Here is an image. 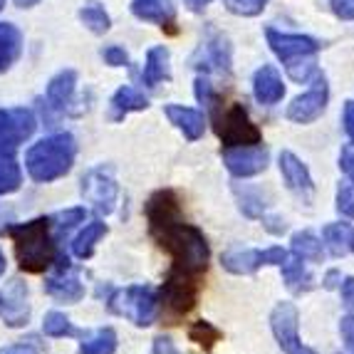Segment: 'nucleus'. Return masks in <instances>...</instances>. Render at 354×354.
Masks as SVG:
<instances>
[{"label":"nucleus","instance_id":"nucleus-29","mask_svg":"<svg viewBox=\"0 0 354 354\" xmlns=\"http://www.w3.org/2000/svg\"><path fill=\"white\" fill-rule=\"evenodd\" d=\"M20 181H23V174H20L15 153L0 151V194H12V191H18Z\"/></svg>","mask_w":354,"mask_h":354},{"label":"nucleus","instance_id":"nucleus-36","mask_svg":"<svg viewBox=\"0 0 354 354\" xmlns=\"http://www.w3.org/2000/svg\"><path fill=\"white\" fill-rule=\"evenodd\" d=\"M337 211L342 213L344 218L354 221V189L349 183H339V189H337Z\"/></svg>","mask_w":354,"mask_h":354},{"label":"nucleus","instance_id":"nucleus-23","mask_svg":"<svg viewBox=\"0 0 354 354\" xmlns=\"http://www.w3.org/2000/svg\"><path fill=\"white\" fill-rule=\"evenodd\" d=\"M144 84L147 87H156L159 82L171 80V67H169V50L166 48H151L147 55V65H144Z\"/></svg>","mask_w":354,"mask_h":354},{"label":"nucleus","instance_id":"nucleus-39","mask_svg":"<svg viewBox=\"0 0 354 354\" xmlns=\"http://www.w3.org/2000/svg\"><path fill=\"white\" fill-rule=\"evenodd\" d=\"M339 332H342V339L347 344V349L354 354V315H347V317L339 319Z\"/></svg>","mask_w":354,"mask_h":354},{"label":"nucleus","instance_id":"nucleus-10","mask_svg":"<svg viewBox=\"0 0 354 354\" xmlns=\"http://www.w3.org/2000/svg\"><path fill=\"white\" fill-rule=\"evenodd\" d=\"M327 100H330V87H327L325 75L317 72L313 80V87L307 89L305 95L295 97L292 104L288 106V119H292L297 124H310L327 109Z\"/></svg>","mask_w":354,"mask_h":354},{"label":"nucleus","instance_id":"nucleus-27","mask_svg":"<svg viewBox=\"0 0 354 354\" xmlns=\"http://www.w3.org/2000/svg\"><path fill=\"white\" fill-rule=\"evenodd\" d=\"M117 352V332L112 327H102L92 332L80 344V354H114Z\"/></svg>","mask_w":354,"mask_h":354},{"label":"nucleus","instance_id":"nucleus-28","mask_svg":"<svg viewBox=\"0 0 354 354\" xmlns=\"http://www.w3.org/2000/svg\"><path fill=\"white\" fill-rule=\"evenodd\" d=\"M75 80H77L75 72L65 70V72H59L53 82L48 84V100H50V104H53L55 109H65V106H67L72 92H75Z\"/></svg>","mask_w":354,"mask_h":354},{"label":"nucleus","instance_id":"nucleus-38","mask_svg":"<svg viewBox=\"0 0 354 354\" xmlns=\"http://www.w3.org/2000/svg\"><path fill=\"white\" fill-rule=\"evenodd\" d=\"M332 12L342 20H354V0H330Z\"/></svg>","mask_w":354,"mask_h":354},{"label":"nucleus","instance_id":"nucleus-45","mask_svg":"<svg viewBox=\"0 0 354 354\" xmlns=\"http://www.w3.org/2000/svg\"><path fill=\"white\" fill-rule=\"evenodd\" d=\"M263 223H266V228L270 230V233H275V236H280V233L288 230L285 221H280V218H266V216H263Z\"/></svg>","mask_w":354,"mask_h":354},{"label":"nucleus","instance_id":"nucleus-34","mask_svg":"<svg viewBox=\"0 0 354 354\" xmlns=\"http://www.w3.org/2000/svg\"><path fill=\"white\" fill-rule=\"evenodd\" d=\"M42 332H45L48 337H72V335H77V330L72 327V322L62 313H48V315H45Z\"/></svg>","mask_w":354,"mask_h":354},{"label":"nucleus","instance_id":"nucleus-15","mask_svg":"<svg viewBox=\"0 0 354 354\" xmlns=\"http://www.w3.org/2000/svg\"><path fill=\"white\" fill-rule=\"evenodd\" d=\"M253 95L260 104L272 106L285 97V84L272 65H263L253 77Z\"/></svg>","mask_w":354,"mask_h":354},{"label":"nucleus","instance_id":"nucleus-6","mask_svg":"<svg viewBox=\"0 0 354 354\" xmlns=\"http://www.w3.org/2000/svg\"><path fill=\"white\" fill-rule=\"evenodd\" d=\"M198 292H201V280L181 275V272L169 270L164 285H161V307L164 315L171 319V325H176V319L189 315L198 302Z\"/></svg>","mask_w":354,"mask_h":354},{"label":"nucleus","instance_id":"nucleus-11","mask_svg":"<svg viewBox=\"0 0 354 354\" xmlns=\"http://www.w3.org/2000/svg\"><path fill=\"white\" fill-rule=\"evenodd\" d=\"M35 131V117L28 109H0V151L15 149Z\"/></svg>","mask_w":354,"mask_h":354},{"label":"nucleus","instance_id":"nucleus-47","mask_svg":"<svg viewBox=\"0 0 354 354\" xmlns=\"http://www.w3.org/2000/svg\"><path fill=\"white\" fill-rule=\"evenodd\" d=\"M183 3H186V8H189V10H194V12H201L203 8L208 6V3H213V0H183Z\"/></svg>","mask_w":354,"mask_h":354},{"label":"nucleus","instance_id":"nucleus-32","mask_svg":"<svg viewBox=\"0 0 354 354\" xmlns=\"http://www.w3.org/2000/svg\"><path fill=\"white\" fill-rule=\"evenodd\" d=\"M80 18H82V23L87 25L92 32H97V35H102V32L109 30V15H106L104 8L97 6V3L84 6L82 10H80Z\"/></svg>","mask_w":354,"mask_h":354},{"label":"nucleus","instance_id":"nucleus-48","mask_svg":"<svg viewBox=\"0 0 354 354\" xmlns=\"http://www.w3.org/2000/svg\"><path fill=\"white\" fill-rule=\"evenodd\" d=\"M15 3H18L20 8H30V6H35L37 0H15Z\"/></svg>","mask_w":354,"mask_h":354},{"label":"nucleus","instance_id":"nucleus-49","mask_svg":"<svg viewBox=\"0 0 354 354\" xmlns=\"http://www.w3.org/2000/svg\"><path fill=\"white\" fill-rule=\"evenodd\" d=\"M6 272V255H3V250H0V275Z\"/></svg>","mask_w":354,"mask_h":354},{"label":"nucleus","instance_id":"nucleus-35","mask_svg":"<svg viewBox=\"0 0 354 354\" xmlns=\"http://www.w3.org/2000/svg\"><path fill=\"white\" fill-rule=\"evenodd\" d=\"M268 0H228V8L236 15H245V18H253L266 10Z\"/></svg>","mask_w":354,"mask_h":354},{"label":"nucleus","instance_id":"nucleus-21","mask_svg":"<svg viewBox=\"0 0 354 354\" xmlns=\"http://www.w3.org/2000/svg\"><path fill=\"white\" fill-rule=\"evenodd\" d=\"M131 12L139 20L156 25H171L176 18L171 0H131Z\"/></svg>","mask_w":354,"mask_h":354},{"label":"nucleus","instance_id":"nucleus-40","mask_svg":"<svg viewBox=\"0 0 354 354\" xmlns=\"http://www.w3.org/2000/svg\"><path fill=\"white\" fill-rule=\"evenodd\" d=\"M339 169L349 176V181L354 183V149L344 147L342 153H339Z\"/></svg>","mask_w":354,"mask_h":354},{"label":"nucleus","instance_id":"nucleus-37","mask_svg":"<svg viewBox=\"0 0 354 354\" xmlns=\"http://www.w3.org/2000/svg\"><path fill=\"white\" fill-rule=\"evenodd\" d=\"M104 59H106V65H112V67L129 65V55H127L122 48H117V45H112V48L104 50Z\"/></svg>","mask_w":354,"mask_h":354},{"label":"nucleus","instance_id":"nucleus-13","mask_svg":"<svg viewBox=\"0 0 354 354\" xmlns=\"http://www.w3.org/2000/svg\"><path fill=\"white\" fill-rule=\"evenodd\" d=\"M82 194L84 198L95 203L100 213H112L114 203H117V183H114L112 174L106 169H95L82 178Z\"/></svg>","mask_w":354,"mask_h":354},{"label":"nucleus","instance_id":"nucleus-2","mask_svg":"<svg viewBox=\"0 0 354 354\" xmlns=\"http://www.w3.org/2000/svg\"><path fill=\"white\" fill-rule=\"evenodd\" d=\"M77 144L72 134H55L37 142L35 147L30 149L28 156H25V166H28V174L35 181H55V178L65 176L72 169V161H75Z\"/></svg>","mask_w":354,"mask_h":354},{"label":"nucleus","instance_id":"nucleus-25","mask_svg":"<svg viewBox=\"0 0 354 354\" xmlns=\"http://www.w3.org/2000/svg\"><path fill=\"white\" fill-rule=\"evenodd\" d=\"M149 100L134 87H122L117 95L112 97V119L119 122V119H124L129 112H136V109H147Z\"/></svg>","mask_w":354,"mask_h":354},{"label":"nucleus","instance_id":"nucleus-41","mask_svg":"<svg viewBox=\"0 0 354 354\" xmlns=\"http://www.w3.org/2000/svg\"><path fill=\"white\" fill-rule=\"evenodd\" d=\"M339 292H342V302L347 310H354V278L349 275V278H342V283H339Z\"/></svg>","mask_w":354,"mask_h":354},{"label":"nucleus","instance_id":"nucleus-50","mask_svg":"<svg viewBox=\"0 0 354 354\" xmlns=\"http://www.w3.org/2000/svg\"><path fill=\"white\" fill-rule=\"evenodd\" d=\"M3 6H6V0H0V10H3Z\"/></svg>","mask_w":354,"mask_h":354},{"label":"nucleus","instance_id":"nucleus-8","mask_svg":"<svg viewBox=\"0 0 354 354\" xmlns=\"http://www.w3.org/2000/svg\"><path fill=\"white\" fill-rule=\"evenodd\" d=\"M270 330L285 354H317L300 342V313L292 302H278L270 313Z\"/></svg>","mask_w":354,"mask_h":354},{"label":"nucleus","instance_id":"nucleus-12","mask_svg":"<svg viewBox=\"0 0 354 354\" xmlns=\"http://www.w3.org/2000/svg\"><path fill=\"white\" fill-rule=\"evenodd\" d=\"M268 161H270V153L260 144H255V147H228L223 151L225 169L238 178L263 174L268 169Z\"/></svg>","mask_w":354,"mask_h":354},{"label":"nucleus","instance_id":"nucleus-4","mask_svg":"<svg viewBox=\"0 0 354 354\" xmlns=\"http://www.w3.org/2000/svg\"><path fill=\"white\" fill-rule=\"evenodd\" d=\"M266 37L270 50L278 55L295 82H307L310 77L317 75V62H315V55L319 53L317 40L307 35H290V32H280L272 28L266 32Z\"/></svg>","mask_w":354,"mask_h":354},{"label":"nucleus","instance_id":"nucleus-3","mask_svg":"<svg viewBox=\"0 0 354 354\" xmlns=\"http://www.w3.org/2000/svg\"><path fill=\"white\" fill-rule=\"evenodd\" d=\"M8 233L15 243V255H18V263L25 272H42L55 260V243L50 238L48 218L10 225Z\"/></svg>","mask_w":354,"mask_h":354},{"label":"nucleus","instance_id":"nucleus-1","mask_svg":"<svg viewBox=\"0 0 354 354\" xmlns=\"http://www.w3.org/2000/svg\"><path fill=\"white\" fill-rule=\"evenodd\" d=\"M147 221L153 241L159 243V248H164L166 253L171 255V270L201 280L208 270L211 248H208L203 230L186 223L181 201H178V196L171 189L156 191L149 198Z\"/></svg>","mask_w":354,"mask_h":354},{"label":"nucleus","instance_id":"nucleus-42","mask_svg":"<svg viewBox=\"0 0 354 354\" xmlns=\"http://www.w3.org/2000/svg\"><path fill=\"white\" fill-rule=\"evenodd\" d=\"M153 354H178L176 344L171 342V337H156L153 339Z\"/></svg>","mask_w":354,"mask_h":354},{"label":"nucleus","instance_id":"nucleus-33","mask_svg":"<svg viewBox=\"0 0 354 354\" xmlns=\"http://www.w3.org/2000/svg\"><path fill=\"white\" fill-rule=\"evenodd\" d=\"M238 194V206H241L243 216H248V218H263L266 216V203L260 198L258 191H250V189H236Z\"/></svg>","mask_w":354,"mask_h":354},{"label":"nucleus","instance_id":"nucleus-22","mask_svg":"<svg viewBox=\"0 0 354 354\" xmlns=\"http://www.w3.org/2000/svg\"><path fill=\"white\" fill-rule=\"evenodd\" d=\"M45 290H48L53 297L65 300V302H77V300H82V295H84V288H82V283H80V278L70 270H59V275H55V278H50L48 283H45Z\"/></svg>","mask_w":354,"mask_h":354},{"label":"nucleus","instance_id":"nucleus-31","mask_svg":"<svg viewBox=\"0 0 354 354\" xmlns=\"http://www.w3.org/2000/svg\"><path fill=\"white\" fill-rule=\"evenodd\" d=\"M221 337H223V332L213 325V322H208V319H198V322H194L189 327V339L198 344V347H203L206 352H211L213 344L221 342Z\"/></svg>","mask_w":354,"mask_h":354},{"label":"nucleus","instance_id":"nucleus-24","mask_svg":"<svg viewBox=\"0 0 354 354\" xmlns=\"http://www.w3.org/2000/svg\"><path fill=\"white\" fill-rule=\"evenodd\" d=\"M290 245H292V255H297L305 263H322V258H325L322 241L315 236L313 230H297Z\"/></svg>","mask_w":354,"mask_h":354},{"label":"nucleus","instance_id":"nucleus-14","mask_svg":"<svg viewBox=\"0 0 354 354\" xmlns=\"http://www.w3.org/2000/svg\"><path fill=\"white\" fill-rule=\"evenodd\" d=\"M280 174H283L288 189L295 196H300L302 201L310 203L315 196V181L310 176V169L297 159L292 151H283L280 153Z\"/></svg>","mask_w":354,"mask_h":354},{"label":"nucleus","instance_id":"nucleus-20","mask_svg":"<svg viewBox=\"0 0 354 354\" xmlns=\"http://www.w3.org/2000/svg\"><path fill=\"white\" fill-rule=\"evenodd\" d=\"M203 62L196 67H203V70H218V72H230V48L228 40L218 32H211L206 40V45L201 48Z\"/></svg>","mask_w":354,"mask_h":354},{"label":"nucleus","instance_id":"nucleus-26","mask_svg":"<svg viewBox=\"0 0 354 354\" xmlns=\"http://www.w3.org/2000/svg\"><path fill=\"white\" fill-rule=\"evenodd\" d=\"M20 42V30L15 25L0 23V72H6L18 59Z\"/></svg>","mask_w":354,"mask_h":354},{"label":"nucleus","instance_id":"nucleus-19","mask_svg":"<svg viewBox=\"0 0 354 354\" xmlns=\"http://www.w3.org/2000/svg\"><path fill=\"white\" fill-rule=\"evenodd\" d=\"M280 270H283L285 288H288L292 295H302V292H310V290L315 288V278L310 275V270H307L305 260H300L297 255H288V260L280 266Z\"/></svg>","mask_w":354,"mask_h":354},{"label":"nucleus","instance_id":"nucleus-43","mask_svg":"<svg viewBox=\"0 0 354 354\" xmlns=\"http://www.w3.org/2000/svg\"><path fill=\"white\" fill-rule=\"evenodd\" d=\"M0 354H37V347L32 342H18L6 349H0Z\"/></svg>","mask_w":354,"mask_h":354},{"label":"nucleus","instance_id":"nucleus-16","mask_svg":"<svg viewBox=\"0 0 354 354\" xmlns=\"http://www.w3.org/2000/svg\"><path fill=\"white\" fill-rule=\"evenodd\" d=\"M6 302L3 305V315H6V322L10 327H20L28 322L30 317V305H28V288H25L20 280H12L10 288L6 290Z\"/></svg>","mask_w":354,"mask_h":354},{"label":"nucleus","instance_id":"nucleus-7","mask_svg":"<svg viewBox=\"0 0 354 354\" xmlns=\"http://www.w3.org/2000/svg\"><path fill=\"white\" fill-rule=\"evenodd\" d=\"M213 122H216V134L221 136V142L225 147H255V144L263 142V134L250 122L248 109L243 104L228 106L223 114L216 112Z\"/></svg>","mask_w":354,"mask_h":354},{"label":"nucleus","instance_id":"nucleus-17","mask_svg":"<svg viewBox=\"0 0 354 354\" xmlns=\"http://www.w3.org/2000/svg\"><path fill=\"white\" fill-rule=\"evenodd\" d=\"M166 117L171 119V124H176V129L183 131V136L189 142L201 139L203 129H206V119L201 112H196L191 106H181V104H169L166 106Z\"/></svg>","mask_w":354,"mask_h":354},{"label":"nucleus","instance_id":"nucleus-5","mask_svg":"<svg viewBox=\"0 0 354 354\" xmlns=\"http://www.w3.org/2000/svg\"><path fill=\"white\" fill-rule=\"evenodd\" d=\"M109 310L114 315L129 317L136 327H149L159 313V300H156V292L147 285H131L109 297Z\"/></svg>","mask_w":354,"mask_h":354},{"label":"nucleus","instance_id":"nucleus-30","mask_svg":"<svg viewBox=\"0 0 354 354\" xmlns=\"http://www.w3.org/2000/svg\"><path fill=\"white\" fill-rule=\"evenodd\" d=\"M106 233V225L100 223V221H95V223L84 225V230L80 233V236L75 238V243H72V250H75L77 258H89V255L95 253V245L97 241H100L102 236Z\"/></svg>","mask_w":354,"mask_h":354},{"label":"nucleus","instance_id":"nucleus-44","mask_svg":"<svg viewBox=\"0 0 354 354\" xmlns=\"http://www.w3.org/2000/svg\"><path fill=\"white\" fill-rule=\"evenodd\" d=\"M344 129H347V136L354 144V102L344 104Z\"/></svg>","mask_w":354,"mask_h":354},{"label":"nucleus","instance_id":"nucleus-46","mask_svg":"<svg viewBox=\"0 0 354 354\" xmlns=\"http://www.w3.org/2000/svg\"><path fill=\"white\" fill-rule=\"evenodd\" d=\"M339 283H342V272L339 270H330L325 275V280H322V285H325V290H335L339 288Z\"/></svg>","mask_w":354,"mask_h":354},{"label":"nucleus","instance_id":"nucleus-18","mask_svg":"<svg viewBox=\"0 0 354 354\" xmlns=\"http://www.w3.org/2000/svg\"><path fill=\"white\" fill-rule=\"evenodd\" d=\"M322 245L330 250L335 258L354 253V225L352 223H327L322 228Z\"/></svg>","mask_w":354,"mask_h":354},{"label":"nucleus","instance_id":"nucleus-9","mask_svg":"<svg viewBox=\"0 0 354 354\" xmlns=\"http://www.w3.org/2000/svg\"><path fill=\"white\" fill-rule=\"evenodd\" d=\"M288 260V250L280 245H270L266 250L258 248H233L221 255V266L233 275H253L263 266H283Z\"/></svg>","mask_w":354,"mask_h":354}]
</instances>
